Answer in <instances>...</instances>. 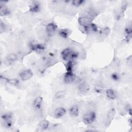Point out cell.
Returning <instances> with one entry per match:
<instances>
[{
	"label": "cell",
	"instance_id": "cell-1",
	"mask_svg": "<svg viewBox=\"0 0 132 132\" xmlns=\"http://www.w3.org/2000/svg\"><path fill=\"white\" fill-rule=\"evenodd\" d=\"M61 56L63 60L72 61L77 58V54L70 48H66L61 52Z\"/></svg>",
	"mask_w": 132,
	"mask_h": 132
},
{
	"label": "cell",
	"instance_id": "cell-2",
	"mask_svg": "<svg viewBox=\"0 0 132 132\" xmlns=\"http://www.w3.org/2000/svg\"><path fill=\"white\" fill-rule=\"evenodd\" d=\"M96 114L94 111H89L86 113L82 118L83 122L86 125H91L95 121Z\"/></svg>",
	"mask_w": 132,
	"mask_h": 132
},
{
	"label": "cell",
	"instance_id": "cell-3",
	"mask_svg": "<svg viewBox=\"0 0 132 132\" xmlns=\"http://www.w3.org/2000/svg\"><path fill=\"white\" fill-rule=\"evenodd\" d=\"M33 73L30 70H26L20 74V77L22 80H27L32 77Z\"/></svg>",
	"mask_w": 132,
	"mask_h": 132
},
{
	"label": "cell",
	"instance_id": "cell-4",
	"mask_svg": "<svg viewBox=\"0 0 132 132\" xmlns=\"http://www.w3.org/2000/svg\"><path fill=\"white\" fill-rule=\"evenodd\" d=\"M56 29H57V26L53 22L48 23L46 27V32L48 34V35L50 36H52L54 34Z\"/></svg>",
	"mask_w": 132,
	"mask_h": 132
},
{
	"label": "cell",
	"instance_id": "cell-5",
	"mask_svg": "<svg viewBox=\"0 0 132 132\" xmlns=\"http://www.w3.org/2000/svg\"><path fill=\"white\" fill-rule=\"evenodd\" d=\"M75 75L72 72H67L64 76V81L67 84H70L74 81Z\"/></svg>",
	"mask_w": 132,
	"mask_h": 132
},
{
	"label": "cell",
	"instance_id": "cell-6",
	"mask_svg": "<svg viewBox=\"0 0 132 132\" xmlns=\"http://www.w3.org/2000/svg\"><path fill=\"white\" fill-rule=\"evenodd\" d=\"M40 3L38 1H32L29 6V10L32 12L36 13L38 12L40 10Z\"/></svg>",
	"mask_w": 132,
	"mask_h": 132
},
{
	"label": "cell",
	"instance_id": "cell-7",
	"mask_svg": "<svg viewBox=\"0 0 132 132\" xmlns=\"http://www.w3.org/2000/svg\"><path fill=\"white\" fill-rule=\"evenodd\" d=\"M30 48L32 50L36 51L38 53L42 52L45 50V46L42 44H31L30 45Z\"/></svg>",
	"mask_w": 132,
	"mask_h": 132
},
{
	"label": "cell",
	"instance_id": "cell-8",
	"mask_svg": "<svg viewBox=\"0 0 132 132\" xmlns=\"http://www.w3.org/2000/svg\"><path fill=\"white\" fill-rule=\"evenodd\" d=\"M78 22L79 24L82 27L88 26L90 23H91L90 19L87 16L80 17L78 20Z\"/></svg>",
	"mask_w": 132,
	"mask_h": 132
},
{
	"label": "cell",
	"instance_id": "cell-9",
	"mask_svg": "<svg viewBox=\"0 0 132 132\" xmlns=\"http://www.w3.org/2000/svg\"><path fill=\"white\" fill-rule=\"evenodd\" d=\"M66 112L65 109L63 107H59L55 109L54 115L57 118H59L63 117Z\"/></svg>",
	"mask_w": 132,
	"mask_h": 132
},
{
	"label": "cell",
	"instance_id": "cell-10",
	"mask_svg": "<svg viewBox=\"0 0 132 132\" xmlns=\"http://www.w3.org/2000/svg\"><path fill=\"white\" fill-rule=\"evenodd\" d=\"M42 101H43V99L41 96H38L34 99L33 102V104H34V107L36 109L39 110L41 108L42 103Z\"/></svg>",
	"mask_w": 132,
	"mask_h": 132
},
{
	"label": "cell",
	"instance_id": "cell-11",
	"mask_svg": "<svg viewBox=\"0 0 132 132\" xmlns=\"http://www.w3.org/2000/svg\"><path fill=\"white\" fill-rule=\"evenodd\" d=\"M69 112L71 116L72 117H77L79 114L78 107L76 105L72 106L69 110Z\"/></svg>",
	"mask_w": 132,
	"mask_h": 132
},
{
	"label": "cell",
	"instance_id": "cell-12",
	"mask_svg": "<svg viewBox=\"0 0 132 132\" xmlns=\"http://www.w3.org/2000/svg\"><path fill=\"white\" fill-rule=\"evenodd\" d=\"M106 95L108 98L110 100H114L116 97V92L111 89H108L106 91Z\"/></svg>",
	"mask_w": 132,
	"mask_h": 132
},
{
	"label": "cell",
	"instance_id": "cell-13",
	"mask_svg": "<svg viewBox=\"0 0 132 132\" xmlns=\"http://www.w3.org/2000/svg\"><path fill=\"white\" fill-rule=\"evenodd\" d=\"M15 60H16V56L15 54L9 55L5 60V63L7 65L12 64Z\"/></svg>",
	"mask_w": 132,
	"mask_h": 132
},
{
	"label": "cell",
	"instance_id": "cell-14",
	"mask_svg": "<svg viewBox=\"0 0 132 132\" xmlns=\"http://www.w3.org/2000/svg\"><path fill=\"white\" fill-rule=\"evenodd\" d=\"M49 125L48 122L46 120H43L39 122L38 123V126L39 128H40L41 129L45 130L46 129Z\"/></svg>",
	"mask_w": 132,
	"mask_h": 132
},
{
	"label": "cell",
	"instance_id": "cell-15",
	"mask_svg": "<svg viewBox=\"0 0 132 132\" xmlns=\"http://www.w3.org/2000/svg\"><path fill=\"white\" fill-rule=\"evenodd\" d=\"M0 13L1 16H4L8 15L10 13V11L4 5L1 4L0 6Z\"/></svg>",
	"mask_w": 132,
	"mask_h": 132
},
{
	"label": "cell",
	"instance_id": "cell-16",
	"mask_svg": "<svg viewBox=\"0 0 132 132\" xmlns=\"http://www.w3.org/2000/svg\"><path fill=\"white\" fill-rule=\"evenodd\" d=\"M59 34L62 37L67 38L69 36L70 31L68 29H62L59 30Z\"/></svg>",
	"mask_w": 132,
	"mask_h": 132
},
{
	"label": "cell",
	"instance_id": "cell-17",
	"mask_svg": "<svg viewBox=\"0 0 132 132\" xmlns=\"http://www.w3.org/2000/svg\"><path fill=\"white\" fill-rule=\"evenodd\" d=\"M12 117V115L11 113L10 112H7L4 113L2 115V119L4 121H7V120H10L11 119Z\"/></svg>",
	"mask_w": 132,
	"mask_h": 132
},
{
	"label": "cell",
	"instance_id": "cell-18",
	"mask_svg": "<svg viewBox=\"0 0 132 132\" xmlns=\"http://www.w3.org/2000/svg\"><path fill=\"white\" fill-rule=\"evenodd\" d=\"M84 2L85 1L84 0H73L71 2V3L73 6L75 7H78L83 4Z\"/></svg>",
	"mask_w": 132,
	"mask_h": 132
},
{
	"label": "cell",
	"instance_id": "cell-19",
	"mask_svg": "<svg viewBox=\"0 0 132 132\" xmlns=\"http://www.w3.org/2000/svg\"><path fill=\"white\" fill-rule=\"evenodd\" d=\"M131 27H128L125 29V33L126 35V39L128 40L129 39L131 38Z\"/></svg>",
	"mask_w": 132,
	"mask_h": 132
},
{
	"label": "cell",
	"instance_id": "cell-20",
	"mask_svg": "<svg viewBox=\"0 0 132 132\" xmlns=\"http://www.w3.org/2000/svg\"><path fill=\"white\" fill-rule=\"evenodd\" d=\"M4 126L7 128H10L12 126V122L11 120L4 121Z\"/></svg>",
	"mask_w": 132,
	"mask_h": 132
},
{
	"label": "cell",
	"instance_id": "cell-21",
	"mask_svg": "<svg viewBox=\"0 0 132 132\" xmlns=\"http://www.w3.org/2000/svg\"><path fill=\"white\" fill-rule=\"evenodd\" d=\"M73 68L72 61H69L68 63L66 64V69L67 72H72Z\"/></svg>",
	"mask_w": 132,
	"mask_h": 132
},
{
	"label": "cell",
	"instance_id": "cell-22",
	"mask_svg": "<svg viewBox=\"0 0 132 132\" xmlns=\"http://www.w3.org/2000/svg\"><path fill=\"white\" fill-rule=\"evenodd\" d=\"M88 87L85 85V84H81L79 86V89L81 92H86L88 90Z\"/></svg>",
	"mask_w": 132,
	"mask_h": 132
},
{
	"label": "cell",
	"instance_id": "cell-23",
	"mask_svg": "<svg viewBox=\"0 0 132 132\" xmlns=\"http://www.w3.org/2000/svg\"><path fill=\"white\" fill-rule=\"evenodd\" d=\"M5 79L6 80V81L8 83L13 85H15L18 83V81L15 79Z\"/></svg>",
	"mask_w": 132,
	"mask_h": 132
},
{
	"label": "cell",
	"instance_id": "cell-24",
	"mask_svg": "<svg viewBox=\"0 0 132 132\" xmlns=\"http://www.w3.org/2000/svg\"><path fill=\"white\" fill-rule=\"evenodd\" d=\"M94 90H95L96 92H97V93H102L103 92V90L101 88L98 87H95L94 88Z\"/></svg>",
	"mask_w": 132,
	"mask_h": 132
},
{
	"label": "cell",
	"instance_id": "cell-25",
	"mask_svg": "<svg viewBox=\"0 0 132 132\" xmlns=\"http://www.w3.org/2000/svg\"><path fill=\"white\" fill-rule=\"evenodd\" d=\"M63 95V93L62 92H59L58 93H57L56 94V96L57 98H61L62 96Z\"/></svg>",
	"mask_w": 132,
	"mask_h": 132
},
{
	"label": "cell",
	"instance_id": "cell-26",
	"mask_svg": "<svg viewBox=\"0 0 132 132\" xmlns=\"http://www.w3.org/2000/svg\"><path fill=\"white\" fill-rule=\"evenodd\" d=\"M112 79H113L114 80H117L118 79V78H119V76L117 75V74H115L114 73V74H113L112 75Z\"/></svg>",
	"mask_w": 132,
	"mask_h": 132
}]
</instances>
